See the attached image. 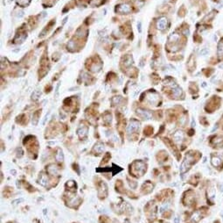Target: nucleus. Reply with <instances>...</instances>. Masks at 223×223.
<instances>
[{
    "instance_id": "f257e3e1",
    "label": "nucleus",
    "mask_w": 223,
    "mask_h": 223,
    "mask_svg": "<svg viewBox=\"0 0 223 223\" xmlns=\"http://www.w3.org/2000/svg\"><path fill=\"white\" fill-rule=\"evenodd\" d=\"M130 171L133 176L141 177L146 171V164L142 161H135L130 165Z\"/></svg>"
},
{
    "instance_id": "f03ea898",
    "label": "nucleus",
    "mask_w": 223,
    "mask_h": 223,
    "mask_svg": "<svg viewBox=\"0 0 223 223\" xmlns=\"http://www.w3.org/2000/svg\"><path fill=\"white\" fill-rule=\"evenodd\" d=\"M194 163V157L191 153H188V154L185 156V158L184 160V162L181 164L180 167V172L181 173H185L186 172L188 169H190V167L192 166V164Z\"/></svg>"
},
{
    "instance_id": "7ed1b4c3",
    "label": "nucleus",
    "mask_w": 223,
    "mask_h": 223,
    "mask_svg": "<svg viewBox=\"0 0 223 223\" xmlns=\"http://www.w3.org/2000/svg\"><path fill=\"white\" fill-rule=\"evenodd\" d=\"M139 127H140V123L138 122L137 120H130V123H129V125H128L127 127V133L129 134H133L134 132H136L139 129Z\"/></svg>"
},
{
    "instance_id": "20e7f679",
    "label": "nucleus",
    "mask_w": 223,
    "mask_h": 223,
    "mask_svg": "<svg viewBox=\"0 0 223 223\" xmlns=\"http://www.w3.org/2000/svg\"><path fill=\"white\" fill-rule=\"evenodd\" d=\"M116 11L120 13V14H127V13H130L131 11V7L127 4H119L116 8Z\"/></svg>"
},
{
    "instance_id": "39448f33",
    "label": "nucleus",
    "mask_w": 223,
    "mask_h": 223,
    "mask_svg": "<svg viewBox=\"0 0 223 223\" xmlns=\"http://www.w3.org/2000/svg\"><path fill=\"white\" fill-rule=\"evenodd\" d=\"M136 114L140 118L144 119V120H150L152 117V114L151 113V112H149L145 109H142V108H138L136 110Z\"/></svg>"
},
{
    "instance_id": "423d86ee",
    "label": "nucleus",
    "mask_w": 223,
    "mask_h": 223,
    "mask_svg": "<svg viewBox=\"0 0 223 223\" xmlns=\"http://www.w3.org/2000/svg\"><path fill=\"white\" fill-rule=\"evenodd\" d=\"M147 99L151 104L155 105L156 103H157V101L159 100V95L155 91H150V92L147 93Z\"/></svg>"
},
{
    "instance_id": "0eeeda50",
    "label": "nucleus",
    "mask_w": 223,
    "mask_h": 223,
    "mask_svg": "<svg viewBox=\"0 0 223 223\" xmlns=\"http://www.w3.org/2000/svg\"><path fill=\"white\" fill-rule=\"evenodd\" d=\"M171 86H172V95H173L175 98H179V97L182 95V89H181L178 85H177L175 83H172Z\"/></svg>"
},
{
    "instance_id": "6e6552de",
    "label": "nucleus",
    "mask_w": 223,
    "mask_h": 223,
    "mask_svg": "<svg viewBox=\"0 0 223 223\" xmlns=\"http://www.w3.org/2000/svg\"><path fill=\"white\" fill-rule=\"evenodd\" d=\"M172 138H173V141H174L176 143H178V144L181 143L182 141H183V139H184V133H183L181 130L176 131V132L173 134Z\"/></svg>"
},
{
    "instance_id": "1a4fd4ad",
    "label": "nucleus",
    "mask_w": 223,
    "mask_h": 223,
    "mask_svg": "<svg viewBox=\"0 0 223 223\" xmlns=\"http://www.w3.org/2000/svg\"><path fill=\"white\" fill-rule=\"evenodd\" d=\"M166 25H167V19L165 17H161L157 19V27L159 30H164L165 29Z\"/></svg>"
},
{
    "instance_id": "9d476101",
    "label": "nucleus",
    "mask_w": 223,
    "mask_h": 223,
    "mask_svg": "<svg viewBox=\"0 0 223 223\" xmlns=\"http://www.w3.org/2000/svg\"><path fill=\"white\" fill-rule=\"evenodd\" d=\"M108 193V190H107V185L105 183H101V185L98 190V194L100 196V198H105Z\"/></svg>"
},
{
    "instance_id": "9b49d317",
    "label": "nucleus",
    "mask_w": 223,
    "mask_h": 223,
    "mask_svg": "<svg viewBox=\"0 0 223 223\" xmlns=\"http://www.w3.org/2000/svg\"><path fill=\"white\" fill-rule=\"evenodd\" d=\"M38 183L42 186H47V183H48V178H47V175L44 173L39 174V177L38 179Z\"/></svg>"
},
{
    "instance_id": "f8f14e48",
    "label": "nucleus",
    "mask_w": 223,
    "mask_h": 223,
    "mask_svg": "<svg viewBox=\"0 0 223 223\" xmlns=\"http://www.w3.org/2000/svg\"><path fill=\"white\" fill-rule=\"evenodd\" d=\"M87 131H88V128H87V127H79L78 129H77V134H78V136L81 139H82V138L86 137L87 134Z\"/></svg>"
},
{
    "instance_id": "ddd939ff",
    "label": "nucleus",
    "mask_w": 223,
    "mask_h": 223,
    "mask_svg": "<svg viewBox=\"0 0 223 223\" xmlns=\"http://www.w3.org/2000/svg\"><path fill=\"white\" fill-rule=\"evenodd\" d=\"M47 172L52 176H55L59 172V168L55 165V164H50L47 166Z\"/></svg>"
},
{
    "instance_id": "4468645a",
    "label": "nucleus",
    "mask_w": 223,
    "mask_h": 223,
    "mask_svg": "<svg viewBox=\"0 0 223 223\" xmlns=\"http://www.w3.org/2000/svg\"><path fill=\"white\" fill-rule=\"evenodd\" d=\"M152 190H153V185H151L149 181H147L146 183H145V184L143 185V187H142L143 193H150Z\"/></svg>"
},
{
    "instance_id": "2eb2a0df",
    "label": "nucleus",
    "mask_w": 223,
    "mask_h": 223,
    "mask_svg": "<svg viewBox=\"0 0 223 223\" xmlns=\"http://www.w3.org/2000/svg\"><path fill=\"white\" fill-rule=\"evenodd\" d=\"M103 150H104V145L102 142H97L93 148L94 152L97 153V154H102L103 152Z\"/></svg>"
},
{
    "instance_id": "dca6fc26",
    "label": "nucleus",
    "mask_w": 223,
    "mask_h": 223,
    "mask_svg": "<svg viewBox=\"0 0 223 223\" xmlns=\"http://www.w3.org/2000/svg\"><path fill=\"white\" fill-rule=\"evenodd\" d=\"M55 159L58 162H63L64 160V155L62 150L60 148H57V151H56L55 154Z\"/></svg>"
},
{
    "instance_id": "f3484780",
    "label": "nucleus",
    "mask_w": 223,
    "mask_h": 223,
    "mask_svg": "<svg viewBox=\"0 0 223 223\" xmlns=\"http://www.w3.org/2000/svg\"><path fill=\"white\" fill-rule=\"evenodd\" d=\"M211 162H212L213 166H214V167H219V166L221 164V158L218 156H213L212 159H211Z\"/></svg>"
},
{
    "instance_id": "a211bd4d",
    "label": "nucleus",
    "mask_w": 223,
    "mask_h": 223,
    "mask_svg": "<svg viewBox=\"0 0 223 223\" xmlns=\"http://www.w3.org/2000/svg\"><path fill=\"white\" fill-rule=\"evenodd\" d=\"M200 219H201V214H200V212H199V211L194 212L193 214V216H192V221H193V223L199 222Z\"/></svg>"
},
{
    "instance_id": "6ab92c4d",
    "label": "nucleus",
    "mask_w": 223,
    "mask_h": 223,
    "mask_svg": "<svg viewBox=\"0 0 223 223\" xmlns=\"http://www.w3.org/2000/svg\"><path fill=\"white\" fill-rule=\"evenodd\" d=\"M26 34H18L17 36L15 37L14 41L15 43H22L25 41V40L26 39Z\"/></svg>"
},
{
    "instance_id": "aec40b11",
    "label": "nucleus",
    "mask_w": 223,
    "mask_h": 223,
    "mask_svg": "<svg viewBox=\"0 0 223 223\" xmlns=\"http://www.w3.org/2000/svg\"><path fill=\"white\" fill-rule=\"evenodd\" d=\"M179 40V35L176 33H172V34H170L169 38H168V41L169 42H176Z\"/></svg>"
},
{
    "instance_id": "412c9836",
    "label": "nucleus",
    "mask_w": 223,
    "mask_h": 223,
    "mask_svg": "<svg viewBox=\"0 0 223 223\" xmlns=\"http://www.w3.org/2000/svg\"><path fill=\"white\" fill-rule=\"evenodd\" d=\"M40 96H41V92L39 90H34L32 94V99L34 101H36L40 98Z\"/></svg>"
},
{
    "instance_id": "4be33fe9",
    "label": "nucleus",
    "mask_w": 223,
    "mask_h": 223,
    "mask_svg": "<svg viewBox=\"0 0 223 223\" xmlns=\"http://www.w3.org/2000/svg\"><path fill=\"white\" fill-rule=\"evenodd\" d=\"M111 120H112V116H111V114L106 113L105 115H104V117H103V122L105 123V124H108V125L110 124Z\"/></svg>"
},
{
    "instance_id": "5701e85b",
    "label": "nucleus",
    "mask_w": 223,
    "mask_h": 223,
    "mask_svg": "<svg viewBox=\"0 0 223 223\" xmlns=\"http://www.w3.org/2000/svg\"><path fill=\"white\" fill-rule=\"evenodd\" d=\"M133 63V59L130 56H128L125 57L124 59V65L125 66H130V65Z\"/></svg>"
},
{
    "instance_id": "b1692460",
    "label": "nucleus",
    "mask_w": 223,
    "mask_h": 223,
    "mask_svg": "<svg viewBox=\"0 0 223 223\" xmlns=\"http://www.w3.org/2000/svg\"><path fill=\"white\" fill-rule=\"evenodd\" d=\"M66 186L68 187V190H71V189H73V190H75L76 184H75V182H74V181H73V180L68 181V183L66 184Z\"/></svg>"
},
{
    "instance_id": "393cba45",
    "label": "nucleus",
    "mask_w": 223,
    "mask_h": 223,
    "mask_svg": "<svg viewBox=\"0 0 223 223\" xmlns=\"http://www.w3.org/2000/svg\"><path fill=\"white\" fill-rule=\"evenodd\" d=\"M122 100H123V98L121 96H117V97H114L111 101H112V103L114 105H119L122 102Z\"/></svg>"
},
{
    "instance_id": "a878e982",
    "label": "nucleus",
    "mask_w": 223,
    "mask_h": 223,
    "mask_svg": "<svg viewBox=\"0 0 223 223\" xmlns=\"http://www.w3.org/2000/svg\"><path fill=\"white\" fill-rule=\"evenodd\" d=\"M217 53H218V56H223V42L222 41L219 42V44H218V51H217Z\"/></svg>"
},
{
    "instance_id": "bb28decb",
    "label": "nucleus",
    "mask_w": 223,
    "mask_h": 223,
    "mask_svg": "<svg viewBox=\"0 0 223 223\" xmlns=\"http://www.w3.org/2000/svg\"><path fill=\"white\" fill-rule=\"evenodd\" d=\"M187 195L188 196H185V202H187L186 204H190L191 202H193V198H194V196H193V192L191 193V195H189V191L187 192Z\"/></svg>"
},
{
    "instance_id": "cd10ccee",
    "label": "nucleus",
    "mask_w": 223,
    "mask_h": 223,
    "mask_svg": "<svg viewBox=\"0 0 223 223\" xmlns=\"http://www.w3.org/2000/svg\"><path fill=\"white\" fill-rule=\"evenodd\" d=\"M39 112H35L32 116V124L35 126V125L38 124V121H39Z\"/></svg>"
},
{
    "instance_id": "c85d7f7f",
    "label": "nucleus",
    "mask_w": 223,
    "mask_h": 223,
    "mask_svg": "<svg viewBox=\"0 0 223 223\" xmlns=\"http://www.w3.org/2000/svg\"><path fill=\"white\" fill-rule=\"evenodd\" d=\"M17 2L19 4L22 5V6H26L30 3V0H17Z\"/></svg>"
},
{
    "instance_id": "c756f323",
    "label": "nucleus",
    "mask_w": 223,
    "mask_h": 223,
    "mask_svg": "<svg viewBox=\"0 0 223 223\" xmlns=\"http://www.w3.org/2000/svg\"><path fill=\"white\" fill-rule=\"evenodd\" d=\"M68 48H69L70 50H74L75 48V43L74 41H68Z\"/></svg>"
},
{
    "instance_id": "7c9ffc66",
    "label": "nucleus",
    "mask_w": 223,
    "mask_h": 223,
    "mask_svg": "<svg viewBox=\"0 0 223 223\" xmlns=\"http://www.w3.org/2000/svg\"><path fill=\"white\" fill-rule=\"evenodd\" d=\"M168 206H169V203H165V204H164L163 206L160 207V209H159V212H160V213H162L164 211H165L166 209L168 208Z\"/></svg>"
},
{
    "instance_id": "2f4dec72",
    "label": "nucleus",
    "mask_w": 223,
    "mask_h": 223,
    "mask_svg": "<svg viewBox=\"0 0 223 223\" xmlns=\"http://www.w3.org/2000/svg\"><path fill=\"white\" fill-rule=\"evenodd\" d=\"M83 33H85V32H84V31H83L81 28V29H78V30H77V32H76V35L78 37H83V36H84V34H83Z\"/></svg>"
},
{
    "instance_id": "473e14b6",
    "label": "nucleus",
    "mask_w": 223,
    "mask_h": 223,
    "mask_svg": "<svg viewBox=\"0 0 223 223\" xmlns=\"http://www.w3.org/2000/svg\"><path fill=\"white\" fill-rule=\"evenodd\" d=\"M101 67H102L101 65L97 66L96 64H95V65H94V67H91V69H92V71H94V72H96V71H99V70H100Z\"/></svg>"
},
{
    "instance_id": "72a5a7b5",
    "label": "nucleus",
    "mask_w": 223,
    "mask_h": 223,
    "mask_svg": "<svg viewBox=\"0 0 223 223\" xmlns=\"http://www.w3.org/2000/svg\"><path fill=\"white\" fill-rule=\"evenodd\" d=\"M24 15H25V13H24L23 11H18V13L16 14V16H17V18H23Z\"/></svg>"
},
{
    "instance_id": "f704fd0d",
    "label": "nucleus",
    "mask_w": 223,
    "mask_h": 223,
    "mask_svg": "<svg viewBox=\"0 0 223 223\" xmlns=\"http://www.w3.org/2000/svg\"><path fill=\"white\" fill-rule=\"evenodd\" d=\"M137 30L139 33H142V22L139 21L137 23Z\"/></svg>"
},
{
    "instance_id": "c9c22d12",
    "label": "nucleus",
    "mask_w": 223,
    "mask_h": 223,
    "mask_svg": "<svg viewBox=\"0 0 223 223\" xmlns=\"http://www.w3.org/2000/svg\"><path fill=\"white\" fill-rule=\"evenodd\" d=\"M59 85H60V84H58L57 86H56V89H55V98H57L58 95H59Z\"/></svg>"
},
{
    "instance_id": "e433bc0d",
    "label": "nucleus",
    "mask_w": 223,
    "mask_h": 223,
    "mask_svg": "<svg viewBox=\"0 0 223 223\" xmlns=\"http://www.w3.org/2000/svg\"><path fill=\"white\" fill-rule=\"evenodd\" d=\"M208 53V50L206 49V48H203V49L200 51V55L201 56H205V55H206Z\"/></svg>"
},
{
    "instance_id": "4c0bfd02",
    "label": "nucleus",
    "mask_w": 223,
    "mask_h": 223,
    "mask_svg": "<svg viewBox=\"0 0 223 223\" xmlns=\"http://www.w3.org/2000/svg\"><path fill=\"white\" fill-rule=\"evenodd\" d=\"M49 114H50V112H48V113H47V114H46V116H45V118L43 119V120H42V125H44L45 123H46V121H47V118H48Z\"/></svg>"
},
{
    "instance_id": "58836bf2",
    "label": "nucleus",
    "mask_w": 223,
    "mask_h": 223,
    "mask_svg": "<svg viewBox=\"0 0 223 223\" xmlns=\"http://www.w3.org/2000/svg\"><path fill=\"white\" fill-rule=\"evenodd\" d=\"M109 157H110L109 154H108V153H107V155H106V156H105V158H104L103 160H102V161H103V163H107V162H108V160L109 159Z\"/></svg>"
},
{
    "instance_id": "ea45409f",
    "label": "nucleus",
    "mask_w": 223,
    "mask_h": 223,
    "mask_svg": "<svg viewBox=\"0 0 223 223\" xmlns=\"http://www.w3.org/2000/svg\"><path fill=\"white\" fill-rule=\"evenodd\" d=\"M183 33H184L185 36H188V35H189V33H190L189 29H187V28H186V29H185V30L183 31Z\"/></svg>"
},
{
    "instance_id": "a19ab883",
    "label": "nucleus",
    "mask_w": 223,
    "mask_h": 223,
    "mask_svg": "<svg viewBox=\"0 0 223 223\" xmlns=\"http://www.w3.org/2000/svg\"><path fill=\"white\" fill-rule=\"evenodd\" d=\"M23 200H24L23 199H20V200H14V201H13V204H18V203H19V202H22V201H23Z\"/></svg>"
},
{
    "instance_id": "79ce46f5",
    "label": "nucleus",
    "mask_w": 223,
    "mask_h": 223,
    "mask_svg": "<svg viewBox=\"0 0 223 223\" xmlns=\"http://www.w3.org/2000/svg\"><path fill=\"white\" fill-rule=\"evenodd\" d=\"M174 222H175V223H178V217H176V218H175Z\"/></svg>"
},
{
    "instance_id": "37998d69",
    "label": "nucleus",
    "mask_w": 223,
    "mask_h": 223,
    "mask_svg": "<svg viewBox=\"0 0 223 223\" xmlns=\"http://www.w3.org/2000/svg\"><path fill=\"white\" fill-rule=\"evenodd\" d=\"M68 17H66V18H65V19H64V20H63V25H64V24H65V23H66V22H67V20H68Z\"/></svg>"
},
{
    "instance_id": "c03bdc74",
    "label": "nucleus",
    "mask_w": 223,
    "mask_h": 223,
    "mask_svg": "<svg viewBox=\"0 0 223 223\" xmlns=\"http://www.w3.org/2000/svg\"><path fill=\"white\" fill-rule=\"evenodd\" d=\"M192 126H193V127H194V126H195V122H194L193 120V123H192Z\"/></svg>"
},
{
    "instance_id": "a18cd8bd",
    "label": "nucleus",
    "mask_w": 223,
    "mask_h": 223,
    "mask_svg": "<svg viewBox=\"0 0 223 223\" xmlns=\"http://www.w3.org/2000/svg\"><path fill=\"white\" fill-rule=\"evenodd\" d=\"M124 223H130V221H129V220H126V221H124Z\"/></svg>"
},
{
    "instance_id": "49530a36",
    "label": "nucleus",
    "mask_w": 223,
    "mask_h": 223,
    "mask_svg": "<svg viewBox=\"0 0 223 223\" xmlns=\"http://www.w3.org/2000/svg\"><path fill=\"white\" fill-rule=\"evenodd\" d=\"M11 173H13V174H16V171H15V170H11Z\"/></svg>"
},
{
    "instance_id": "de8ad7c7",
    "label": "nucleus",
    "mask_w": 223,
    "mask_h": 223,
    "mask_svg": "<svg viewBox=\"0 0 223 223\" xmlns=\"http://www.w3.org/2000/svg\"><path fill=\"white\" fill-rule=\"evenodd\" d=\"M222 220H223V215H222Z\"/></svg>"
}]
</instances>
